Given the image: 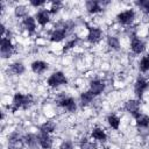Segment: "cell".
<instances>
[{
	"label": "cell",
	"instance_id": "obj_1",
	"mask_svg": "<svg viewBox=\"0 0 149 149\" xmlns=\"http://www.w3.org/2000/svg\"><path fill=\"white\" fill-rule=\"evenodd\" d=\"M68 83V79L65 77V74L62 72V71H56V72H52L48 79H47V84L50 86V87H58L61 85H65Z\"/></svg>",
	"mask_w": 149,
	"mask_h": 149
},
{
	"label": "cell",
	"instance_id": "obj_2",
	"mask_svg": "<svg viewBox=\"0 0 149 149\" xmlns=\"http://www.w3.org/2000/svg\"><path fill=\"white\" fill-rule=\"evenodd\" d=\"M14 50V45L10 41V37H1V42H0V52H1V57L5 58H9L13 54Z\"/></svg>",
	"mask_w": 149,
	"mask_h": 149
},
{
	"label": "cell",
	"instance_id": "obj_3",
	"mask_svg": "<svg viewBox=\"0 0 149 149\" xmlns=\"http://www.w3.org/2000/svg\"><path fill=\"white\" fill-rule=\"evenodd\" d=\"M57 104H58L62 108L66 109V111L70 112V113H73V112H76V109H77V102H76L74 99L71 98V97L61 95V97L58 98V100H57Z\"/></svg>",
	"mask_w": 149,
	"mask_h": 149
},
{
	"label": "cell",
	"instance_id": "obj_4",
	"mask_svg": "<svg viewBox=\"0 0 149 149\" xmlns=\"http://www.w3.org/2000/svg\"><path fill=\"white\" fill-rule=\"evenodd\" d=\"M116 20L120 24H123V26H129L134 22L135 20V12L133 9H127V10H123V12H120L118 15H116Z\"/></svg>",
	"mask_w": 149,
	"mask_h": 149
},
{
	"label": "cell",
	"instance_id": "obj_5",
	"mask_svg": "<svg viewBox=\"0 0 149 149\" xmlns=\"http://www.w3.org/2000/svg\"><path fill=\"white\" fill-rule=\"evenodd\" d=\"M24 146H26L24 140L17 133H12L8 136V148L9 149H23Z\"/></svg>",
	"mask_w": 149,
	"mask_h": 149
},
{
	"label": "cell",
	"instance_id": "obj_6",
	"mask_svg": "<svg viewBox=\"0 0 149 149\" xmlns=\"http://www.w3.org/2000/svg\"><path fill=\"white\" fill-rule=\"evenodd\" d=\"M148 81L143 78V77H139L137 80L135 81V85H134V93L137 98H142L144 91L148 88Z\"/></svg>",
	"mask_w": 149,
	"mask_h": 149
},
{
	"label": "cell",
	"instance_id": "obj_7",
	"mask_svg": "<svg viewBox=\"0 0 149 149\" xmlns=\"http://www.w3.org/2000/svg\"><path fill=\"white\" fill-rule=\"evenodd\" d=\"M102 37V31L101 29L97 28V27H88V33H87V41L92 44L98 43Z\"/></svg>",
	"mask_w": 149,
	"mask_h": 149
},
{
	"label": "cell",
	"instance_id": "obj_8",
	"mask_svg": "<svg viewBox=\"0 0 149 149\" xmlns=\"http://www.w3.org/2000/svg\"><path fill=\"white\" fill-rule=\"evenodd\" d=\"M37 140H38V146L43 149H50L52 147V139L48 133L40 132L37 135Z\"/></svg>",
	"mask_w": 149,
	"mask_h": 149
},
{
	"label": "cell",
	"instance_id": "obj_9",
	"mask_svg": "<svg viewBox=\"0 0 149 149\" xmlns=\"http://www.w3.org/2000/svg\"><path fill=\"white\" fill-rule=\"evenodd\" d=\"M66 27L63 26V27H57L54 29V31L51 33L50 35V41L51 42H61L65 38L66 36Z\"/></svg>",
	"mask_w": 149,
	"mask_h": 149
},
{
	"label": "cell",
	"instance_id": "obj_10",
	"mask_svg": "<svg viewBox=\"0 0 149 149\" xmlns=\"http://www.w3.org/2000/svg\"><path fill=\"white\" fill-rule=\"evenodd\" d=\"M130 49H132V51L134 54L139 55V54H142L144 51L146 44H144V42L141 38L134 36V37H132V41H130Z\"/></svg>",
	"mask_w": 149,
	"mask_h": 149
},
{
	"label": "cell",
	"instance_id": "obj_11",
	"mask_svg": "<svg viewBox=\"0 0 149 149\" xmlns=\"http://www.w3.org/2000/svg\"><path fill=\"white\" fill-rule=\"evenodd\" d=\"M24 102H26V94H22L20 92L15 93L13 97V100H12V111H16L19 108L23 109Z\"/></svg>",
	"mask_w": 149,
	"mask_h": 149
},
{
	"label": "cell",
	"instance_id": "obj_12",
	"mask_svg": "<svg viewBox=\"0 0 149 149\" xmlns=\"http://www.w3.org/2000/svg\"><path fill=\"white\" fill-rule=\"evenodd\" d=\"M125 109L130 113L132 115H135L137 113H140V100L136 99H129L125 102Z\"/></svg>",
	"mask_w": 149,
	"mask_h": 149
},
{
	"label": "cell",
	"instance_id": "obj_13",
	"mask_svg": "<svg viewBox=\"0 0 149 149\" xmlns=\"http://www.w3.org/2000/svg\"><path fill=\"white\" fill-rule=\"evenodd\" d=\"M85 8L90 14H97L104 9L98 0H87L85 2Z\"/></svg>",
	"mask_w": 149,
	"mask_h": 149
},
{
	"label": "cell",
	"instance_id": "obj_14",
	"mask_svg": "<svg viewBox=\"0 0 149 149\" xmlns=\"http://www.w3.org/2000/svg\"><path fill=\"white\" fill-rule=\"evenodd\" d=\"M35 19H36V21H37V23L40 26H45L50 21V12H49V9H40L36 13Z\"/></svg>",
	"mask_w": 149,
	"mask_h": 149
},
{
	"label": "cell",
	"instance_id": "obj_15",
	"mask_svg": "<svg viewBox=\"0 0 149 149\" xmlns=\"http://www.w3.org/2000/svg\"><path fill=\"white\" fill-rule=\"evenodd\" d=\"M30 68H31V71H33L34 73L41 74V73H43V72H45V71L48 70L49 64H48L47 62H44V61H34V62L31 63Z\"/></svg>",
	"mask_w": 149,
	"mask_h": 149
},
{
	"label": "cell",
	"instance_id": "obj_16",
	"mask_svg": "<svg viewBox=\"0 0 149 149\" xmlns=\"http://www.w3.org/2000/svg\"><path fill=\"white\" fill-rule=\"evenodd\" d=\"M105 90V83L102 80L99 79H94L90 83V91L94 94V95H99L104 92Z\"/></svg>",
	"mask_w": 149,
	"mask_h": 149
},
{
	"label": "cell",
	"instance_id": "obj_17",
	"mask_svg": "<svg viewBox=\"0 0 149 149\" xmlns=\"http://www.w3.org/2000/svg\"><path fill=\"white\" fill-rule=\"evenodd\" d=\"M22 24H23L24 29H26L29 34H33V33L36 30V19L33 17V16H30V15H28L27 17L23 19Z\"/></svg>",
	"mask_w": 149,
	"mask_h": 149
},
{
	"label": "cell",
	"instance_id": "obj_18",
	"mask_svg": "<svg viewBox=\"0 0 149 149\" xmlns=\"http://www.w3.org/2000/svg\"><path fill=\"white\" fill-rule=\"evenodd\" d=\"M134 118H135V122H136L137 127H140V128H148L149 127V116L147 114L137 113L134 115Z\"/></svg>",
	"mask_w": 149,
	"mask_h": 149
},
{
	"label": "cell",
	"instance_id": "obj_19",
	"mask_svg": "<svg viewBox=\"0 0 149 149\" xmlns=\"http://www.w3.org/2000/svg\"><path fill=\"white\" fill-rule=\"evenodd\" d=\"M91 136H92V139H94L99 142H105L107 140V135H106L105 130L102 128H99V127H95V128L92 129Z\"/></svg>",
	"mask_w": 149,
	"mask_h": 149
},
{
	"label": "cell",
	"instance_id": "obj_20",
	"mask_svg": "<svg viewBox=\"0 0 149 149\" xmlns=\"http://www.w3.org/2000/svg\"><path fill=\"white\" fill-rule=\"evenodd\" d=\"M56 122L52 121V120H48L45 122H43L41 126H40V132H43V133H48V134H51L55 132L56 129Z\"/></svg>",
	"mask_w": 149,
	"mask_h": 149
},
{
	"label": "cell",
	"instance_id": "obj_21",
	"mask_svg": "<svg viewBox=\"0 0 149 149\" xmlns=\"http://www.w3.org/2000/svg\"><path fill=\"white\" fill-rule=\"evenodd\" d=\"M23 140H24L26 146H27L28 148H30V149H35V148L37 147V144H38L37 135H35V134H27V135L23 137Z\"/></svg>",
	"mask_w": 149,
	"mask_h": 149
},
{
	"label": "cell",
	"instance_id": "obj_22",
	"mask_svg": "<svg viewBox=\"0 0 149 149\" xmlns=\"http://www.w3.org/2000/svg\"><path fill=\"white\" fill-rule=\"evenodd\" d=\"M94 94L88 90V91H85V92H83L81 94H80V97H79V100H80V104L83 105V106H86V105H88V104H91L92 101H93V99H94Z\"/></svg>",
	"mask_w": 149,
	"mask_h": 149
},
{
	"label": "cell",
	"instance_id": "obj_23",
	"mask_svg": "<svg viewBox=\"0 0 149 149\" xmlns=\"http://www.w3.org/2000/svg\"><path fill=\"white\" fill-rule=\"evenodd\" d=\"M14 15L16 17H19V19L27 17L28 16V8H27V6H24V5H17V6H15V8H14Z\"/></svg>",
	"mask_w": 149,
	"mask_h": 149
},
{
	"label": "cell",
	"instance_id": "obj_24",
	"mask_svg": "<svg viewBox=\"0 0 149 149\" xmlns=\"http://www.w3.org/2000/svg\"><path fill=\"white\" fill-rule=\"evenodd\" d=\"M10 71L14 74H22L26 71V68H24L23 63H21V62H14V63L10 64Z\"/></svg>",
	"mask_w": 149,
	"mask_h": 149
},
{
	"label": "cell",
	"instance_id": "obj_25",
	"mask_svg": "<svg viewBox=\"0 0 149 149\" xmlns=\"http://www.w3.org/2000/svg\"><path fill=\"white\" fill-rule=\"evenodd\" d=\"M107 45L113 50H119L120 49V41L116 36L109 35V36H107Z\"/></svg>",
	"mask_w": 149,
	"mask_h": 149
},
{
	"label": "cell",
	"instance_id": "obj_26",
	"mask_svg": "<svg viewBox=\"0 0 149 149\" xmlns=\"http://www.w3.org/2000/svg\"><path fill=\"white\" fill-rule=\"evenodd\" d=\"M107 122L109 125V127H112L113 129H119L120 126V119L115 115V114H109L107 116Z\"/></svg>",
	"mask_w": 149,
	"mask_h": 149
},
{
	"label": "cell",
	"instance_id": "obj_27",
	"mask_svg": "<svg viewBox=\"0 0 149 149\" xmlns=\"http://www.w3.org/2000/svg\"><path fill=\"white\" fill-rule=\"evenodd\" d=\"M139 69L141 72H147L149 71V57L148 56H143L139 63Z\"/></svg>",
	"mask_w": 149,
	"mask_h": 149
},
{
	"label": "cell",
	"instance_id": "obj_28",
	"mask_svg": "<svg viewBox=\"0 0 149 149\" xmlns=\"http://www.w3.org/2000/svg\"><path fill=\"white\" fill-rule=\"evenodd\" d=\"M135 5L139 6L144 13L149 14V0H140V1H135Z\"/></svg>",
	"mask_w": 149,
	"mask_h": 149
},
{
	"label": "cell",
	"instance_id": "obj_29",
	"mask_svg": "<svg viewBox=\"0 0 149 149\" xmlns=\"http://www.w3.org/2000/svg\"><path fill=\"white\" fill-rule=\"evenodd\" d=\"M97 146L95 143L88 141L87 139H84L81 142H80V149H95Z\"/></svg>",
	"mask_w": 149,
	"mask_h": 149
},
{
	"label": "cell",
	"instance_id": "obj_30",
	"mask_svg": "<svg viewBox=\"0 0 149 149\" xmlns=\"http://www.w3.org/2000/svg\"><path fill=\"white\" fill-rule=\"evenodd\" d=\"M61 6H62V2H59V1H54V2H51V7H50V9H49L50 14L57 13V12L61 9Z\"/></svg>",
	"mask_w": 149,
	"mask_h": 149
},
{
	"label": "cell",
	"instance_id": "obj_31",
	"mask_svg": "<svg viewBox=\"0 0 149 149\" xmlns=\"http://www.w3.org/2000/svg\"><path fill=\"white\" fill-rule=\"evenodd\" d=\"M59 149H73V143L69 140H65L59 144Z\"/></svg>",
	"mask_w": 149,
	"mask_h": 149
},
{
	"label": "cell",
	"instance_id": "obj_32",
	"mask_svg": "<svg viewBox=\"0 0 149 149\" xmlns=\"http://www.w3.org/2000/svg\"><path fill=\"white\" fill-rule=\"evenodd\" d=\"M29 5L30 6H33V7H42V6H44L45 5V1L44 0H31L30 2H29Z\"/></svg>",
	"mask_w": 149,
	"mask_h": 149
},
{
	"label": "cell",
	"instance_id": "obj_33",
	"mask_svg": "<svg viewBox=\"0 0 149 149\" xmlns=\"http://www.w3.org/2000/svg\"><path fill=\"white\" fill-rule=\"evenodd\" d=\"M76 43H77V38H74V40H71V41H69L68 43H65V45H64V48H63V51H68L69 49L73 48V47L76 45Z\"/></svg>",
	"mask_w": 149,
	"mask_h": 149
},
{
	"label": "cell",
	"instance_id": "obj_34",
	"mask_svg": "<svg viewBox=\"0 0 149 149\" xmlns=\"http://www.w3.org/2000/svg\"><path fill=\"white\" fill-rule=\"evenodd\" d=\"M147 56H148V57H149V54H148V55H147Z\"/></svg>",
	"mask_w": 149,
	"mask_h": 149
}]
</instances>
